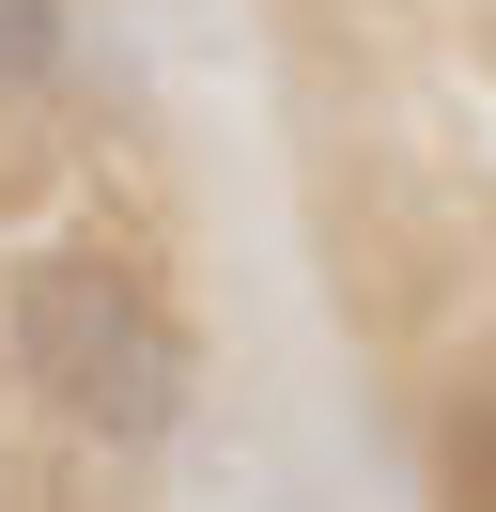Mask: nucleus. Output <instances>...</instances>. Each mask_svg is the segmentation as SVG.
Here are the masks:
<instances>
[{"label":"nucleus","mask_w":496,"mask_h":512,"mask_svg":"<svg viewBox=\"0 0 496 512\" xmlns=\"http://www.w3.org/2000/svg\"><path fill=\"white\" fill-rule=\"evenodd\" d=\"M0 373L62 419L78 450H171L202 404L186 311L109 249H16L0 264Z\"/></svg>","instance_id":"f257e3e1"},{"label":"nucleus","mask_w":496,"mask_h":512,"mask_svg":"<svg viewBox=\"0 0 496 512\" xmlns=\"http://www.w3.org/2000/svg\"><path fill=\"white\" fill-rule=\"evenodd\" d=\"M62 63H78V0H0V109L62 94Z\"/></svg>","instance_id":"f03ea898"},{"label":"nucleus","mask_w":496,"mask_h":512,"mask_svg":"<svg viewBox=\"0 0 496 512\" xmlns=\"http://www.w3.org/2000/svg\"><path fill=\"white\" fill-rule=\"evenodd\" d=\"M434 512H496V404L434 419Z\"/></svg>","instance_id":"7ed1b4c3"}]
</instances>
